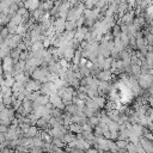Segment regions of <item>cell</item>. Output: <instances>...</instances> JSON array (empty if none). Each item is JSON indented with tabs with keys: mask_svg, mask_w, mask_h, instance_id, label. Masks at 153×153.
I'll return each instance as SVG.
<instances>
[{
	"mask_svg": "<svg viewBox=\"0 0 153 153\" xmlns=\"http://www.w3.org/2000/svg\"><path fill=\"white\" fill-rule=\"evenodd\" d=\"M139 143L145 149V153H153V140H148L141 135L139 137Z\"/></svg>",
	"mask_w": 153,
	"mask_h": 153,
	"instance_id": "1",
	"label": "cell"
},
{
	"mask_svg": "<svg viewBox=\"0 0 153 153\" xmlns=\"http://www.w3.org/2000/svg\"><path fill=\"white\" fill-rule=\"evenodd\" d=\"M41 81L39 80H36V79H27L26 81H25V88L29 91V92H32V91H38L39 90V87H41Z\"/></svg>",
	"mask_w": 153,
	"mask_h": 153,
	"instance_id": "2",
	"label": "cell"
},
{
	"mask_svg": "<svg viewBox=\"0 0 153 153\" xmlns=\"http://www.w3.org/2000/svg\"><path fill=\"white\" fill-rule=\"evenodd\" d=\"M111 76H112V73L110 69H100L98 72V74L96 75V78L98 80H106V81H110Z\"/></svg>",
	"mask_w": 153,
	"mask_h": 153,
	"instance_id": "3",
	"label": "cell"
},
{
	"mask_svg": "<svg viewBox=\"0 0 153 153\" xmlns=\"http://www.w3.org/2000/svg\"><path fill=\"white\" fill-rule=\"evenodd\" d=\"M62 48H63L62 57H63L65 60H67L68 62H71V61H72V57H73V55H74L75 49H74L73 47H62Z\"/></svg>",
	"mask_w": 153,
	"mask_h": 153,
	"instance_id": "4",
	"label": "cell"
},
{
	"mask_svg": "<svg viewBox=\"0 0 153 153\" xmlns=\"http://www.w3.org/2000/svg\"><path fill=\"white\" fill-rule=\"evenodd\" d=\"M38 128L35 126V124H32V126H30L29 128H27V130L26 131H24V136H27V137H33V136H36L37 134H38Z\"/></svg>",
	"mask_w": 153,
	"mask_h": 153,
	"instance_id": "5",
	"label": "cell"
},
{
	"mask_svg": "<svg viewBox=\"0 0 153 153\" xmlns=\"http://www.w3.org/2000/svg\"><path fill=\"white\" fill-rule=\"evenodd\" d=\"M75 139H76V136H75V134L72 133V131H69V133H65L63 136L61 137V140H62L65 143H67V145L71 143V142H73Z\"/></svg>",
	"mask_w": 153,
	"mask_h": 153,
	"instance_id": "6",
	"label": "cell"
},
{
	"mask_svg": "<svg viewBox=\"0 0 153 153\" xmlns=\"http://www.w3.org/2000/svg\"><path fill=\"white\" fill-rule=\"evenodd\" d=\"M11 88H12L13 92H20V91H23L25 88V84L23 81H16L14 80V82L11 86Z\"/></svg>",
	"mask_w": 153,
	"mask_h": 153,
	"instance_id": "7",
	"label": "cell"
},
{
	"mask_svg": "<svg viewBox=\"0 0 153 153\" xmlns=\"http://www.w3.org/2000/svg\"><path fill=\"white\" fill-rule=\"evenodd\" d=\"M39 6H41L45 12H48V11L54 6V0H43V1H39Z\"/></svg>",
	"mask_w": 153,
	"mask_h": 153,
	"instance_id": "8",
	"label": "cell"
},
{
	"mask_svg": "<svg viewBox=\"0 0 153 153\" xmlns=\"http://www.w3.org/2000/svg\"><path fill=\"white\" fill-rule=\"evenodd\" d=\"M67 128H68L69 131H72V133H74V134H76V133H81V126H80L79 123H74V122H72V123L68 124Z\"/></svg>",
	"mask_w": 153,
	"mask_h": 153,
	"instance_id": "9",
	"label": "cell"
},
{
	"mask_svg": "<svg viewBox=\"0 0 153 153\" xmlns=\"http://www.w3.org/2000/svg\"><path fill=\"white\" fill-rule=\"evenodd\" d=\"M92 99H93L94 103L98 105V108H104V105H105V103H106L105 97H102V96H96V97H93Z\"/></svg>",
	"mask_w": 153,
	"mask_h": 153,
	"instance_id": "10",
	"label": "cell"
},
{
	"mask_svg": "<svg viewBox=\"0 0 153 153\" xmlns=\"http://www.w3.org/2000/svg\"><path fill=\"white\" fill-rule=\"evenodd\" d=\"M118 127H120V124L116 121L110 120L108 122V129H109V131H118Z\"/></svg>",
	"mask_w": 153,
	"mask_h": 153,
	"instance_id": "11",
	"label": "cell"
},
{
	"mask_svg": "<svg viewBox=\"0 0 153 153\" xmlns=\"http://www.w3.org/2000/svg\"><path fill=\"white\" fill-rule=\"evenodd\" d=\"M111 35H112L114 38L115 37H120V35H121V27H120L118 24H114L111 26Z\"/></svg>",
	"mask_w": 153,
	"mask_h": 153,
	"instance_id": "12",
	"label": "cell"
},
{
	"mask_svg": "<svg viewBox=\"0 0 153 153\" xmlns=\"http://www.w3.org/2000/svg\"><path fill=\"white\" fill-rule=\"evenodd\" d=\"M76 25H75V22L74 20H66L65 22V30L66 31H72V30H75Z\"/></svg>",
	"mask_w": 153,
	"mask_h": 153,
	"instance_id": "13",
	"label": "cell"
},
{
	"mask_svg": "<svg viewBox=\"0 0 153 153\" xmlns=\"http://www.w3.org/2000/svg\"><path fill=\"white\" fill-rule=\"evenodd\" d=\"M53 145H55V146H57V147H61V148H63L65 146H66V143L61 140V139H59V137H51V141H50Z\"/></svg>",
	"mask_w": 153,
	"mask_h": 153,
	"instance_id": "14",
	"label": "cell"
},
{
	"mask_svg": "<svg viewBox=\"0 0 153 153\" xmlns=\"http://www.w3.org/2000/svg\"><path fill=\"white\" fill-rule=\"evenodd\" d=\"M141 73V68L139 65H131V75L137 76Z\"/></svg>",
	"mask_w": 153,
	"mask_h": 153,
	"instance_id": "15",
	"label": "cell"
},
{
	"mask_svg": "<svg viewBox=\"0 0 153 153\" xmlns=\"http://www.w3.org/2000/svg\"><path fill=\"white\" fill-rule=\"evenodd\" d=\"M8 35H10L8 27H7V26H2V29H1V31H0V37H1V38H6Z\"/></svg>",
	"mask_w": 153,
	"mask_h": 153,
	"instance_id": "16",
	"label": "cell"
}]
</instances>
